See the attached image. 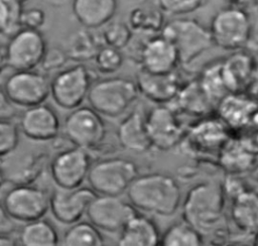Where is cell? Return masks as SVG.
Masks as SVG:
<instances>
[{"mask_svg":"<svg viewBox=\"0 0 258 246\" xmlns=\"http://www.w3.org/2000/svg\"><path fill=\"white\" fill-rule=\"evenodd\" d=\"M19 128L12 119L0 121V155L6 156L16 150L19 142Z\"/></svg>","mask_w":258,"mask_h":246,"instance_id":"38","label":"cell"},{"mask_svg":"<svg viewBox=\"0 0 258 246\" xmlns=\"http://www.w3.org/2000/svg\"><path fill=\"white\" fill-rule=\"evenodd\" d=\"M257 15H258V6H257Z\"/></svg>","mask_w":258,"mask_h":246,"instance_id":"50","label":"cell"},{"mask_svg":"<svg viewBox=\"0 0 258 246\" xmlns=\"http://www.w3.org/2000/svg\"><path fill=\"white\" fill-rule=\"evenodd\" d=\"M1 210L21 223L42 219L50 210V195L31 183H14L3 195Z\"/></svg>","mask_w":258,"mask_h":246,"instance_id":"7","label":"cell"},{"mask_svg":"<svg viewBox=\"0 0 258 246\" xmlns=\"http://www.w3.org/2000/svg\"><path fill=\"white\" fill-rule=\"evenodd\" d=\"M161 34L175 46L181 65H188L212 45L210 29L192 18L178 17L164 24Z\"/></svg>","mask_w":258,"mask_h":246,"instance_id":"5","label":"cell"},{"mask_svg":"<svg viewBox=\"0 0 258 246\" xmlns=\"http://www.w3.org/2000/svg\"><path fill=\"white\" fill-rule=\"evenodd\" d=\"M251 175H252L253 180L258 184V160H257L255 166L253 167V169L251 170Z\"/></svg>","mask_w":258,"mask_h":246,"instance_id":"47","label":"cell"},{"mask_svg":"<svg viewBox=\"0 0 258 246\" xmlns=\"http://www.w3.org/2000/svg\"><path fill=\"white\" fill-rule=\"evenodd\" d=\"M45 22V12L38 7L24 9L21 17V26L31 29H39Z\"/></svg>","mask_w":258,"mask_h":246,"instance_id":"42","label":"cell"},{"mask_svg":"<svg viewBox=\"0 0 258 246\" xmlns=\"http://www.w3.org/2000/svg\"><path fill=\"white\" fill-rule=\"evenodd\" d=\"M161 11L170 15H183L203 6L205 0H157Z\"/></svg>","mask_w":258,"mask_h":246,"instance_id":"39","label":"cell"},{"mask_svg":"<svg viewBox=\"0 0 258 246\" xmlns=\"http://www.w3.org/2000/svg\"><path fill=\"white\" fill-rule=\"evenodd\" d=\"M225 1L228 3V5L237 6L246 10H248L249 8L258 6V0H225Z\"/></svg>","mask_w":258,"mask_h":246,"instance_id":"45","label":"cell"},{"mask_svg":"<svg viewBox=\"0 0 258 246\" xmlns=\"http://www.w3.org/2000/svg\"><path fill=\"white\" fill-rule=\"evenodd\" d=\"M68 57L69 56L67 51L60 48H57V47H52L49 49L47 48L39 67L45 73L59 71L66 64Z\"/></svg>","mask_w":258,"mask_h":246,"instance_id":"40","label":"cell"},{"mask_svg":"<svg viewBox=\"0 0 258 246\" xmlns=\"http://www.w3.org/2000/svg\"><path fill=\"white\" fill-rule=\"evenodd\" d=\"M66 246H103L104 238L93 223L79 221L66 231L62 238Z\"/></svg>","mask_w":258,"mask_h":246,"instance_id":"33","label":"cell"},{"mask_svg":"<svg viewBox=\"0 0 258 246\" xmlns=\"http://www.w3.org/2000/svg\"><path fill=\"white\" fill-rule=\"evenodd\" d=\"M222 187L226 195V198H229L230 200H233L238 195H240L244 191L251 188L243 179L242 175L232 174V173H227V176L225 177V180L222 183Z\"/></svg>","mask_w":258,"mask_h":246,"instance_id":"41","label":"cell"},{"mask_svg":"<svg viewBox=\"0 0 258 246\" xmlns=\"http://www.w3.org/2000/svg\"><path fill=\"white\" fill-rule=\"evenodd\" d=\"M203 243V234L184 220L169 226L160 239L162 246H200Z\"/></svg>","mask_w":258,"mask_h":246,"instance_id":"32","label":"cell"},{"mask_svg":"<svg viewBox=\"0 0 258 246\" xmlns=\"http://www.w3.org/2000/svg\"><path fill=\"white\" fill-rule=\"evenodd\" d=\"M1 93L15 106L29 108L42 104L50 95V81L34 70L14 71L2 84Z\"/></svg>","mask_w":258,"mask_h":246,"instance_id":"9","label":"cell"},{"mask_svg":"<svg viewBox=\"0 0 258 246\" xmlns=\"http://www.w3.org/2000/svg\"><path fill=\"white\" fill-rule=\"evenodd\" d=\"M117 0H73L72 10L85 28H99L108 24L116 14Z\"/></svg>","mask_w":258,"mask_h":246,"instance_id":"25","label":"cell"},{"mask_svg":"<svg viewBox=\"0 0 258 246\" xmlns=\"http://www.w3.org/2000/svg\"><path fill=\"white\" fill-rule=\"evenodd\" d=\"M217 160L227 173L243 175L251 172L257 162V155L237 135L233 134L220 150Z\"/></svg>","mask_w":258,"mask_h":246,"instance_id":"26","label":"cell"},{"mask_svg":"<svg viewBox=\"0 0 258 246\" xmlns=\"http://www.w3.org/2000/svg\"><path fill=\"white\" fill-rule=\"evenodd\" d=\"M23 10L19 0H0V28L3 35L9 37L22 27Z\"/></svg>","mask_w":258,"mask_h":246,"instance_id":"35","label":"cell"},{"mask_svg":"<svg viewBox=\"0 0 258 246\" xmlns=\"http://www.w3.org/2000/svg\"><path fill=\"white\" fill-rule=\"evenodd\" d=\"M258 61L252 51L235 50L222 59V72L230 93L247 92Z\"/></svg>","mask_w":258,"mask_h":246,"instance_id":"21","label":"cell"},{"mask_svg":"<svg viewBox=\"0 0 258 246\" xmlns=\"http://www.w3.org/2000/svg\"><path fill=\"white\" fill-rule=\"evenodd\" d=\"M47 50L46 40L39 29L21 27L9 36L4 59L13 71L34 70L40 66Z\"/></svg>","mask_w":258,"mask_h":246,"instance_id":"11","label":"cell"},{"mask_svg":"<svg viewBox=\"0 0 258 246\" xmlns=\"http://www.w3.org/2000/svg\"><path fill=\"white\" fill-rule=\"evenodd\" d=\"M158 227L150 218L139 215L132 217L120 232L119 246H157L160 245Z\"/></svg>","mask_w":258,"mask_h":246,"instance_id":"28","label":"cell"},{"mask_svg":"<svg viewBox=\"0 0 258 246\" xmlns=\"http://www.w3.org/2000/svg\"><path fill=\"white\" fill-rule=\"evenodd\" d=\"M97 70L102 74L116 73L123 65L124 56L121 49L104 44L94 57Z\"/></svg>","mask_w":258,"mask_h":246,"instance_id":"36","label":"cell"},{"mask_svg":"<svg viewBox=\"0 0 258 246\" xmlns=\"http://www.w3.org/2000/svg\"><path fill=\"white\" fill-rule=\"evenodd\" d=\"M209 29L214 45L235 51L247 47L253 22L248 10L228 5L214 14Z\"/></svg>","mask_w":258,"mask_h":246,"instance_id":"3","label":"cell"},{"mask_svg":"<svg viewBox=\"0 0 258 246\" xmlns=\"http://www.w3.org/2000/svg\"><path fill=\"white\" fill-rule=\"evenodd\" d=\"M5 158H1V164H7L2 166V177L7 181L14 183H31L42 170L43 155L26 153L21 154L16 159L10 153Z\"/></svg>","mask_w":258,"mask_h":246,"instance_id":"27","label":"cell"},{"mask_svg":"<svg viewBox=\"0 0 258 246\" xmlns=\"http://www.w3.org/2000/svg\"><path fill=\"white\" fill-rule=\"evenodd\" d=\"M129 202L145 213L174 215L181 205V190L174 177L161 172L138 175L127 191Z\"/></svg>","mask_w":258,"mask_h":246,"instance_id":"1","label":"cell"},{"mask_svg":"<svg viewBox=\"0 0 258 246\" xmlns=\"http://www.w3.org/2000/svg\"><path fill=\"white\" fill-rule=\"evenodd\" d=\"M253 245L258 246V231L253 236Z\"/></svg>","mask_w":258,"mask_h":246,"instance_id":"49","label":"cell"},{"mask_svg":"<svg viewBox=\"0 0 258 246\" xmlns=\"http://www.w3.org/2000/svg\"><path fill=\"white\" fill-rule=\"evenodd\" d=\"M139 94L135 81L113 77L94 82L87 100L101 115L118 117L129 109Z\"/></svg>","mask_w":258,"mask_h":246,"instance_id":"4","label":"cell"},{"mask_svg":"<svg viewBox=\"0 0 258 246\" xmlns=\"http://www.w3.org/2000/svg\"><path fill=\"white\" fill-rule=\"evenodd\" d=\"M19 1H21V2H23V1H25V0H19Z\"/></svg>","mask_w":258,"mask_h":246,"instance_id":"51","label":"cell"},{"mask_svg":"<svg viewBox=\"0 0 258 246\" xmlns=\"http://www.w3.org/2000/svg\"><path fill=\"white\" fill-rule=\"evenodd\" d=\"M13 103H11L3 93H1V119H11L14 115Z\"/></svg>","mask_w":258,"mask_h":246,"instance_id":"43","label":"cell"},{"mask_svg":"<svg viewBox=\"0 0 258 246\" xmlns=\"http://www.w3.org/2000/svg\"><path fill=\"white\" fill-rule=\"evenodd\" d=\"M258 101L247 92L227 94L217 105V116L236 134L251 125Z\"/></svg>","mask_w":258,"mask_h":246,"instance_id":"18","label":"cell"},{"mask_svg":"<svg viewBox=\"0 0 258 246\" xmlns=\"http://www.w3.org/2000/svg\"><path fill=\"white\" fill-rule=\"evenodd\" d=\"M169 105L178 113L200 118L208 116L216 110V105L208 97L198 79L182 84Z\"/></svg>","mask_w":258,"mask_h":246,"instance_id":"23","label":"cell"},{"mask_svg":"<svg viewBox=\"0 0 258 246\" xmlns=\"http://www.w3.org/2000/svg\"><path fill=\"white\" fill-rule=\"evenodd\" d=\"M230 128L218 117L210 115L200 118L186 129L181 143L195 156H216L233 136Z\"/></svg>","mask_w":258,"mask_h":246,"instance_id":"10","label":"cell"},{"mask_svg":"<svg viewBox=\"0 0 258 246\" xmlns=\"http://www.w3.org/2000/svg\"><path fill=\"white\" fill-rule=\"evenodd\" d=\"M230 216L241 233L253 237L258 231V192L249 188L231 200Z\"/></svg>","mask_w":258,"mask_h":246,"instance_id":"24","label":"cell"},{"mask_svg":"<svg viewBox=\"0 0 258 246\" xmlns=\"http://www.w3.org/2000/svg\"><path fill=\"white\" fill-rule=\"evenodd\" d=\"M132 29L123 22H112L109 23L103 33L102 38L105 44L113 46L118 49H122L127 46L132 38Z\"/></svg>","mask_w":258,"mask_h":246,"instance_id":"37","label":"cell"},{"mask_svg":"<svg viewBox=\"0 0 258 246\" xmlns=\"http://www.w3.org/2000/svg\"><path fill=\"white\" fill-rule=\"evenodd\" d=\"M92 166L88 149L74 145L58 151L49 163L50 176L56 187L75 189L82 187Z\"/></svg>","mask_w":258,"mask_h":246,"instance_id":"14","label":"cell"},{"mask_svg":"<svg viewBox=\"0 0 258 246\" xmlns=\"http://www.w3.org/2000/svg\"><path fill=\"white\" fill-rule=\"evenodd\" d=\"M0 244L2 246H13L17 244V241L14 238H12L8 233H1Z\"/></svg>","mask_w":258,"mask_h":246,"instance_id":"46","label":"cell"},{"mask_svg":"<svg viewBox=\"0 0 258 246\" xmlns=\"http://www.w3.org/2000/svg\"><path fill=\"white\" fill-rule=\"evenodd\" d=\"M146 126L152 146L167 151L180 144L186 129L178 117V112L169 104H160L146 113Z\"/></svg>","mask_w":258,"mask_h":246,"instance_id":"13","label":"cell"},{"mask_svg":"<svg viewBox=\"0 0 258 246\" xmlns=\"http://www.w3.org/2000/svg\"><path fill=\"white\" fill-rule=\"evenodd\" d=\"M136 214L137 209L120 196L97 195L86 215L98 229L108 233H120Z\"/></svg>","mask_w":258,"mask_h":246,"instance_id":"15","label":"cell"},{"mask_svg":"<svg viewBox=\"0 0 258 246\" xmlns=\"http://www.w3.org/2000/svg\"><path fill=\"white\" fill-rule=\"evenodd\" d=\"M117 138L120 145L131 152L143 153L153 147L146 126V113L142 108H135L119 123Z\"/></svg>","mask_w":258,"mask_h":246,"instance_id":"22","label":"cell"},{"mask_svg":"<svg viewBox=\"0 0 258 246\" xmlns=\"http://www.w3.org/2000/svg\"><path fill=\"white\" fill-rule=\"evenodd\" d=\"M140 68L155 74H166L176 70L180 64L173 43L162 34L145 40L138 52Z\"/></svg>","mask_w":258,"mask_h":246,"instance_id":"17","label":"cell"},{"mask_svg":"<svg viewBox=\"0 0 258 246\" xmlns=\"http://www.w3.org/2000/svg\"><path fill=\"white\" fill-rule=\"evenodd\" d=\"M97 193L90 187L64 189L55 186L50 194V212L54 219L63 225H73L87 214Z\"/></svg>","mask_w":258,"mask_h":246,"instance_id":"16","label":"cell"},{"mask_svg":"<svg viewBox=\"0 0 258 246\" xmlns=\"http://www.w3.org/2000/svg\"><path fill=\"white\" fill-rule=\"evenodd\" d=\"M102 35H96L90 28L76 31L68 41V56L76 61H85L95 57L98 50L104 45Z\"/></svg>","mask_w":258,"mask_h":246,"instance_id":"30","label":"cell"},{"mask_svg":"<svg viewBox=\"0 0 258 246\" xmlns=\"http://www.w3.org/2000/svg\"><path fill=\"white\" fill-rule=\"evenodd\" d=\"M129 26L133 31L139 33L154 34L161 31L164 26L162 12L154 9L135 8L130 13Z\"/></svg>","mask_w":258,"mask_h":246,"instance_id":"34","label":"cell"},{"mask_svg":"<svg viewBox=\"0 0 258 246\" xmlns=\"http://www.w3.org/2000/svg\"><path fill=\"white\" fill-rule=\"evenodd\" d=\"M250 126L258 129V109H257V111L255 112V114L253 116V119H252V122H251Z\"/></svg>","mask_w":258,"mask_h":246,"instance_id":"48","label":"cell"},{"mask_svg":"<svg viewBox=\"0 0 258 246\" xmlns=\"http://www.w3.org/2000/svg\"><path fill=\"white\" fill-rule=\"evenodd\" d=\"M247 93L252 96L255 100L258 101V64L256 66V69L254 71L251 83L249 85V88L247 90Z\"/></svg>","mask_w":258,"mask_h":246,"instance_id":"44","label":"cell"},{"mask_svg":"<svg viewBox=\"0 0 258 246\" xmlns=\"http://www.w3.org/2000/svg\"><path fill=\"white\" fill-rule=\"evenodd\" d=\"M226 195L221 183L202 181L186 193L182 208V218L202 234H209L220 227L224 219Z\"/></svg>","mask_w":258,"mask_h":246,"instance_id":"2","label":"cell"},{"mask_svg":"<svg viewBox=\"0 0 258 246\" xmlns=\"http://www.w3.org/2000/svg\"><path fill=\"white\" fill-rule=\"evenodd\" d=\"M138 175L139 169L133 160L110 157L93 163L87 180L98 195L121 196Z\"/></svg>","mask_w":258,"mask_h":246,"instance_id":"6","label":"cell"},{"mask_svg":"<svg viewBox=\"0 0 258 246\" xmlns=\"http://www.w3.org/2000/svg\"><path fill=\"white\" fill-rule=\"evenodd\" d=\"M94 84L91 71L82 64L58 71L50 81V96L64 110L81 107Z\"/></svg>","mask_w":258,"mask_h":246,"instance_id":"8","label":"cell"},{"mask_svg":"<svg viewBox=\"0 0 258 246\" xmlns=\"http://www.w3.org/2000/svg\"><path fill=\"white\" fill-rule=\"evenodd\" d=\"M66 137L76 146L95 149L106 137V124L94 108L81 106L71 111L63 123Z\"/></svg>","mask_w":258,"mask_h":246,"instance_id":"12","label":"cell"},{"mask_svg":"<svg viewBox=\"0 0 258 246\" xmlns=\"http://www.w3.org/2000/svg\"><path fill=\"white\" fill-rule=\"evenodd\" d=\"M135 82L139 93L156 105L169 104L182 86L175 71L166 74H155L141 68L136 74Z\"/></svg>","mask_w":258,"mask_h":246,"instance_id":"20","label":"cell"},{"mask_svg":"<svg viewBox=\"0 0 258 246\" xmlns=\"http://www.w3.org/2000/svg\"><path fill=\"white\" fill-rule=\"evenodd\" d=\"M18 242L24 246H55L59 238L55 228L46 220L24 223L18 234Z\"/></svg>","mask_w":258,"mask_h":246,"instance_id":"29","label":"cell"},{"mask_svg":"<svg viewBox=\"0 0 258 246\" xmlns=\"http://www.w3.org/2000/svg\"><path fill=\"white\" fill-rule=\"evenodd\" d=\"M19 126L22 133L33 141L52 140L60 130L58 115L44 103L26 108L20 116Z\"/></svg>","mask_w":258,"mask_h":246,"instance_id":"19","label":"cell"},{"mask_svg":"<svg viewBox=\"0 0 258 246\" xmlns=\"http://www.w3.org/2000/svg\"><path fill=\"white\" fill-rule=\"evenodd\" d=\"M198 80L216 107L218 103L230 93L222 72V59L208 64L201 72Z\"/></svg>","mask_w":258,"mask_h":246,"instance_id":"31","label":"cell"}]
</instances>
